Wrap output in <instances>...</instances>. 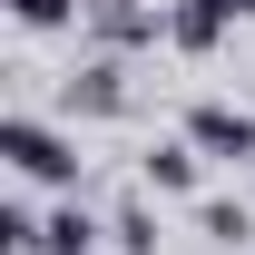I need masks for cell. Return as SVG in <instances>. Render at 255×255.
<instances>
[{"instance_id":"1","label":"cell","mask_w":255,"mask_h":255,"mask_svg":"<svg viewBox=\"0 0 255 255\" xmlns=\"http://www.w3.org/2000/svg\"><path fill=\"white\" fill-rule=\"evenodd\" d=\"M0 157H10V177L20 187H59V196H79V137L69 128H49V118H30V108H10L0 118Z\"/></svg>"},{"instance_id":"2","label":"cell","mask_w":255,"mask_h":255,"mask_svg":"<svg viewBox=\"0 0 255 255\" xmlns=\"http://www.w3.org/2000/svg\"><path fill=\"white\" fill-rule=\"evenodd\" d=\"M187 137L206 147V167H246V157H255V108H236V98H196V108H187Z\"/></svg>"},{"instance_id":"3","label":"cell","mask_w":255,"mask_h":255,"mask_svg":"<svg viewBox=\"0 0 255 255\" xmlns=\"http://www.w3.org/2000/svg\"><path fill=\"white\" fill-rule=\"evenodd\" d=\"M89 39L108 49V59L157 49V39H167V10H147V0H89Z\"/></svg>"},{"instance_id":"4","label":"cell","mask_w":255,"mask_h":255,"mask_svg":"<svg viewBox=\"0 0 255 255\" xmlns=\"http://www.w3.org/2000/svg\"><path fill=\"white\" fill-rule=\"evenodd\" d=\"M137 177H147V196H206V147H196L187 128H177V137H157V147H147V157H137Z\"/></svg>"},{"instance_id":"5","label":"cell","mask_w":255,"mask_h":255,"mask_svg":"<svg viewBox=\"0 0 255 255\" xmlns=\"http://www.w3.org/2000/svg\"><path fill=\"white\" fill-rule=\"evenodd\" d=\"M236 20H246V0H167V49L206 59V49H216Z\"/></svg>"},{"instance_id":"6","label":"cell","mask_w":255,"mask_h":255,"mask_svg":"<svg viewBox=\"0 0 255 255\" xmlns=\"http://www.w3.org/2000/svg\"><path fill=\"white\" fill-rule=\"evenodd\" d=\"M69 118H128V59L98 49V59L69 79Z\"/></svg>"},{"instance_id":"7","label":"cell","mask_w":255,"mask_h":255,"mask_svg":"<svg viewBox=\"0 0 255 255\" xmlns=\"http://www.w3.org/2000/svg\"><path fill=\"white\" fill-rule=\"evenodd\" d=\"M196 236L226 246V255H246V246H255V216L236 206V196H196Z\"/></svg>"},{"instance_id":"8","label":"cell","mask_w":255,"mask_h":255,"mask_svg":"<svg viewBox=\"0 0 255 255\" xmlns=\"http://www.w3.org/2000/svg\"><path fill=\"white\" fill-rule=\"evenodd\" d=\"M98 236H108V226H98L89 206H59V216L39 226V246H30V255H98Z\"/></svg>"},{"instance_id":"9","label":"cell","mask_w":255,"mask_h":255,"mask_svg":"<svg viewBox=\"0 0 255 255\" xmlns=\"http://www.w3.org/2000/svg\"><path fill=\"white\" fill-rule=\"evenodd\" d=\"M0 10H10L20 30H79V20H89V0H0Z\"/></svg>"},{"instance_id":"10","label":"cell","mask_w":255,"mask_h":255,"mask_svg":"<svg viewBox=\"0 0 255 255\" xmlns=\"http://www.w3.org/2000/svg\"><path fill=\"white\" fill-rule=\"evenodd\" d=\"M39 226H49V216H39L30 196H0V255H30V246H39Z\"/></svg>"},{"instance_id":"11","label":"cell","mask_w":255,"mask_h":255,"mask_svg":"<svg viewBox=\"0 0 255 255\" xmlns=\"http://www.w3.org/2000/svg\"><path fill=\"white\" fill-rule=\"evenodd\" d=\"M108 246H118V255H157V206H118Z\"/></svg>"},{"instance_id":"12","label":"cell","mask_w":255,"mask_h":255,"mask_svg":"<svg viewBox=\"0 0 255 255\" xmlns=\"http://www.w3.org/2000/svg\"><path fill=\"white\" fill-rule=\"evenodd\" d=\"M246 255H255V246H246Z\"/></svg>"}]
</instances>
